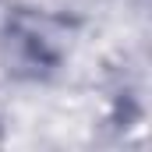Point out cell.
<instances>
[{"label": "cell", "mask_w": 152, "mask_h": 152, "mask_svg": "<svg viewBox=\"0 0 152 152\" xmlns=\"http://www.w3.org/2000/svg\"><path fill=\"white\" fill-rule=\"evenodd\" d=\"M71 53L67 25L39 7H18L0 25V67L14 81H46Z\"/></svg>", "instance_id": "6da1fadb"}]
</instances>
